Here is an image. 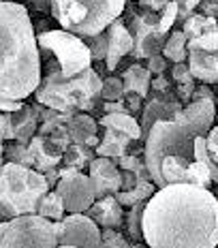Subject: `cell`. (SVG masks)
Wrapping results in <instances>:
<instances>
[{
    "instance_id": "7dc6e473",
    "label": "cell",
    "mask_w": 218,
    "mask_h": 248,
    "mask_svg": "<svg viewBox=\"0 0 218 248\" xmlns=\"http://www.w3.org/2000/svg\"><path fill=\"white\" fill-rule=\"evenodd\" d=\"M199 7H201V15L216 17V13H218V2H216V0H201Z\"/></svg>"
},
{
    "instance_id": "ffe728a7",
    "label": "cell",
    "mask_w": 218,
    "mask_h": 248,
    "mask_svg": "<svg viewBox=\"0 0 218 248\" xmlns=\"http://www.w3.org/2000/svg\"><path fill=\"white\" fill-rule=\"evenodd\" d=\"M96 122H98V128H103V131L118 133V135H124L133 139V141L141 139L139 122L135 120V116H131V113H103Z\"/></svg>"
},
{
    "instance_id": "4dcf8cb0",
    "label": "cell",
    "mask_w": 218,
    "mask_h": 248,
    "mask_svg": "<svg viewBox=\"0 0 218 248\" xmlns=\"http://www.w3.org/2000/svg\"><path fill=\"white\" fill-rule=\"evenodd\" d=\"M36 214L43 216V218H47V220H51V223H58V220L64 218V214H66L64 203H62V197L56 193L54 188H51L43 199H41Z\"/></svg>"
},
{
    "instance_id": "e575fe53",
    "label": "cell",
    "mask_w": 218,
    "mask_h": 248,
    "mask_svg": "<svg viewBox=\"0 0 218 248\" xmlns=\"http://www.w3.org/2000/svg\"><path fill=\"white\" fill-rule=\"evenodd\" d=\"M86 43V47L90 49V58L92 62H103L107 56V37L105 32H98L92 34V37H81Z\"/></svg>"
},
{
    "instance_id": "94428289",
    "label": "cell",
    "mask_w": 218,
    "mask_h": 248,
    "mask_svg": "<svg viewBox=\"0 0 218 248\" xmlns=\"http://www.w3.org/2000/svg\"><path fill=\"white\" fill-rule=\"evenodd\" d=\"M216 248H218V246H216Z\"/></svg>"
},
{
    "instance_id": "f5cc1de1",
    "label": "cell",
    "mask_w": 218,
    "mask_h": 248,
    "mask_svg": "<svg viewBox=\"0 0 218 248\" xmlns=\"http://www.w3.org/2000/svg\"><path fill=\"white\" fill-rule=\"evenodd\" d=\"M98 143H101L98 135H92V137H88V139H86V146H88V148H96Z\"/></svg>"
},
{
    "instance_id": "11a10c76",
    "label": "cell",
    "mask_w": 218,
    "mask_h": 248,
    "mask_svg": "<svg viewBox=\"0 0 218 248\" xmlns=\"http://www.w3.org/2000/svg\"><path fill=\"white\" fill-rule=\"evenodd\" d=\"M54 248H75V246H71V244H58V246H54Z\"/></svg>"
},
{
    "instance_id": "f1b7e54d",
    "label": "cell",
    "mask_w": 218,
    "mask_h": 248,
    "mask_svg": "<svg viewBox=\"0 0 218 248\" xmlns=\"http://www.w3.org/2000/svg\"><path fill=\"white\" fill-rule=\"evenodd\" d=\"M143 208L145 201H139V203L131 205L126 212H124V235L128 237L135 244H141L143 242V233H141V216H143Z\"/></svg>"
},
{
    "instance_id": "f35d334b",
    "label": "cell",
    "mask_w": 218,
    "mask_h": 248,
    "mask_svg": "<svg viewBox=\"0 0 218 248\" xmlns=\"http://www.w3.org/2000/svg\"><path fill=\"white\" fill-rule=\"evenodd\" d=\"M143 66L150 71V75H152V77L165 75V71H167V60H165L163 54H154V56H150V58H145Z\"/></svg>"
},
{
    "instance_id": "484cf974",
    "label": "cell",
    "mask_w": 218,
    "mask_h": 248,
    "mask_svg": "<svg viewBox=\"0 0 218 248\" xmlns=\"http://www.w3.org/2000/svg\"><path fill=\"white\" fill-rule=\"evenodd\" d=\"M92 158H96L94 148H88L86 143H71V146L62 152L60 165L73 167V169H77V171H86L88 165L92 163Z\"/></svg>"
},
{
    "instance_id": "5b68a950",
    "label": "cell",
    "mask_w": 218,
    "mask_h": 248,
    "mask_svg": "<svg viewBox=\"0 0 218 248\" xmlns=\"http://www.w3.org/2000/svg\"><path fill=\"white\" fill-rule=\"evenodd\" d=\"M49 190L45 175L36 169L4 163L0 167V220L36 214L41 199Z\"/></svg>"
},
{
    "instance_id": "d4e9b609",
    "label": "cell",
    "mask_w": 218,
    "mask_h": 248,
    "mask_svg": "<svg viewBox=\"0 0 218 248\" xmlns=\"http://www.w3.org/2000/svg\"><path fill=\"white\" fill-rule=\"evenodd\" d=\"M171 79L175 84V99L180 103H190V96H193V90H195V79L190 75V69L186 62H178V64L171 66Z\"/></svg>"
},
{
    "instance_id": "30bf717a",
    "label": "cell",
    "mask_w": 218,
    "mask_h": 248,
    "mask_svg": "<svg viewBox=\"0 0 218 248\" xmlns=\"http://www.w3.org/2000/svg\"><path fill=\"white\" fill-rule=\"evenodd\" d=\"M186 64L195 81L199 84H218V30L205 32L186 43Z\"/></svg>"
},
{
    "instance_id": "d6a6232c",
    "label": "cell",
    "mask_w": 218,
    "mask_h": 248,
    "mask_svg": "<svg viewBox=\"0 0 218 248\" xmlns=\"http://www.w3.org/2000/svg\"><path fill=\"white\" fill-rule=\"evenodd\" d=\"M2 156L4 163H15V165H24V167H32V158L30 152L26 148V143H17V141H4L2 146Z\"/></svg>"
},
{
    "instance_id": "4316f807",
    "label": "cell",
    "mask_w": 218,
    "mask_h": 248,
    "mask_svg": "<svg viewBox=\"0 0 218 248\" xmlns=\"http://www.w3.org/2000/svg\"><path fill=\"white\" fill-rule=\"evenodd\" d=\"M182 34L186 37V41L190 39H197L205 32H216L218 30V22L216 17H207V15H201V13H193L190 17H186L182 22Z\"/></svg>"
},
{
    "instance_id": "5bb4252c",
    "label": "cell",
    "mask_w": 218,
    "mask_h": 248,
    "mask_svg": "<svg viewBox=\"0 0 218 248\" xmlns=\"http://www.w3.org/2000/svg\"><path fill=\"white\" fill-rule=\"evenodd\" d=\"M184 103H180L175 99L173 92H150L148 99L143 101V107H141V122H139V128H141V139L139 141H145L148 137L150 128L154 126V122L158 120H169L173 113H178Z\"/></svg>"
},
{
    "instance_id": "8992f818",
    "label": "cell",
    "mask_w": 218,
    "mask_h": 248,
    "mask_svg": "<svg viewBox=\"0 0 218 248\" xmlns=\"http://www.w3.org/2000/svg\"><path fill=\"white\" fill-rule=\"evenodd\" d=\"M124 7L126 0H49V15L66 32L92 37L122 17Z\"/></svg>"
},
{
    "instance_id": "3957f363",
    "label": "cell",
    "mask_w": 218,
    "mask_h": 248,
    "mask_svg": "<svg viewBox=\"0 0 218 248\" xmlns=\"http://www.w3.org/2000/svg\"><path fill=\"white\" fill-rule=\"evenodd\" d=\"M216 122V103L199 99L190 101L173 113L169 120H158L150 128L143 141V163L150 180L163 188L160 178V161L165 156H180L195 161V139L205 137Z\"/></svg>"
},
{
    "instance_id": "9a60e30c",
    "label": "cell",
    "mask_w": 218,
    "mask_h": 248,
    "mask_svg": "<svg viewBox=\"0 0 218 248\" xmlns=\"http://www.w3.org/2000/svg\"><path fill=\"white\" fill-rule=\"evenodd\" d=\"M88 178L94 188V197H107V195H116L122 188V178L120 169L111 158L96 156L92 158V163L88 165Z\"/></svg>"
},
{
    "instance_id": "2e32d148",
    "label": "cell",
    "mask_w": 218,
    "mask_h": 248,
    "mask_svg": "<svg viewBox=\"0 0 218 248\" xmlns=\"http://www.w3.org/2000/svg\"><path fill=\"white\" fill-rule=\"evenodd\" d=\"M105 37H107V56H105V60H103V64H105V69L109 73H113V71L122 64V60L126 58V56H131L133 34L128 32L122 17H118L116 22H111L105 28Z\"/></svg>"
},
{
    "instance_id": "44dd1931",
    "label": "cell",
    "mask_w": 218,
    "mask_h": 248,
    "mask_svg": "<svg viewBox=\"0 0 218 248\" xmlns=\"http://www.w3.org/2000/svg\"><path fill=\"white\" fill-rule=\"evenodd\" d=\"M122 86H124V94H137L139 99H148L150 94V81H152V75L145 69L141 62H135V64H128L124 69V73L120 75Z\"/></svg>"
},
{
    "instance_id": "8d00e7d4",
    "label": "cell",
    "mask_w": 218,
    "mask_h": 248,
    "mask_svg": "<svg viewBox=\"0 0 218 248\" xmlns=\"http://www.w3.org/2000/svg\"><path fill=\"white\" fill-rule=\"evenodd\" d=\"M205 154L212 163L218 165V124H214L205 135Z\"/></svg>"
},
{
    "instance_id": "9f6ffc18",
    "label": "cell",
    "mask_w": 218,
    "mask_h": 248,
    "mask_svg": "<svg viewBox=\"0 0 218 248\" xmlns=\"http://www.w3.org/2000/svg\"><path fill=\"white\" fill-rule=\"evenodd\" d=\"M214 103H216V109H218V94H216V101ZM216 120H218V111H216Z\"/></svg>"
},
{
    "instance_id": "1f68e13d",
    "label": "cell",
    "mask_w": 218,
    "mask_h": 248,
    "mask_svg": "<svg viewBox=\"0 0 218 248\" xmlns=\"http://www.w3.org/2000/svg\"><path fill=\"white\" fill-rule=\"evenodd\" d=\"M98 248H145V244H135L120 229H101V244Z\"/></svg>"
},
{
    "instance_id": "ba28073f",
    "label": "cell",
    "mask_w": 218,
    "mask_h": 248,
    "mask_svg": "<svg viewBox=\"0 0 218 248\" xmlns=\"http://www.w3.org/2000/svg\"><path fill=\"white\" fill-rule=\"evenodd\" d=\"M56 227L39 214L15 216L0 223V248H54Z\"/></svg>"
},
{
    "instance_id": "7c38bea8",
    "label": "cell",
    "mask_w": 218,
    "mask_h": 248,
    "mask_svg": "<svg viewBox=\"0 0 218 248\" xmlns=\"http://www.w3.org/2000/svg\"><path fill=\"white\" fill-rule=\"evenodd\" d=\"M54 190L62 197L66 214H86L90 205L96 201L94 188H92V182L86 171H77L60 178Z\"/></svg>"
},
{
    "instance_id": "52a82bcc",
    "label": "cell",
    "mask_w": 218,
    "mask_h": 248,
    "mask_svg": "<svg viewBox=\"0 0 218 248\" xmlns=\"http://www.w3.org/2000/svg\"><path fill=\"white\" fill-rule=\"evenodd\" d=\"M36 45H39L41 56H45V58L51 56L56 60L64 79H73L92 66L90 49L86 47L84 39L62 28L36 32Z\"/></svg>"
},
{
    "instance_id": "c3c4849f",
    "label": "cell",
    "mask_w": 218,
    "mask_h": 248,
    "mask_svg": "<svg viewBox=\"0 0 218 248\" xmlns=\"http://www.w3.org/2000/svg\"><path fill=\"white\" fill-rule=\"evenodd\" d=\"M28 4H24L26 9H32L36 13H49V0H26Z\"/></svg>"
},
{
    "instance_id": "836d02e7",
    "label": "cell",
    "mask_w": 218,
    "mask_h": 248,
    "mask_svg": "<svg viewBox=\"0 0 218 248\" xmlns=\"http://www.w3.org/2000/svg\"><path fill=\"white\" fill-rule=\"evenodd\" d=\"M124 99V86L120 75H109L101 84V101H122Z\"/></svg>"
},
{
    "instance_id": "ac0fdd59",
    "label": "cell",
    "mask_w": 218,
    "mask_h": 248,
    "mask_svg": "<svg viewBox=\"0 0 218 248\" xmlns=\"http://www.w3.org/2000/svg\"><path fill=\"white\" fill-rule=\"evenodd\" d=\"M101 229H122L124 225V208L116 201L113 195L96 199L86 212Z\"/></svg>"
},
{
    "instance_id": "ab89813d",
    "label": "cell",
    "mask_w": 218,
    "mask_h": 248,
    "mask_svg": "<svg viewBox=\"0 0 218 248\" xmlns=\"http://www.w3.org/2000/svg\"><path fill=\"white\" fill-rule=\"evenodd\" d=\"M175 2H178V22H184L186 17H190L195 13L201 0H175Z\"/></svg>"
},
{
    "instance_id": "681fc988",
    "label": "cell",
    "mask_w": 218,
    "mask_h": 248,
    "mask_svg": "<svg viewBox=\"0 0 218 248\" xmlns=\"http://www.w3.org/2000/svg\"><path fill=\"white\" fill-rule=\"evenodd\" d=\"M120 178H122V188H120V190H128V188H133V186L137 184V180H139L133 171H122V169H120Z\"/></svg>"
},
{
    "instance_id": "60d3db41",
    "label": "cell",
    "mask_w": 218,
    "mask_h": 248,
    "mask_svg": "<svg viewBox=\"0 0 218 248\" xmlns=\"http://www.w3.org/2000/svg\"><path fill=\"white\" fill-rule=\"evenodd\" d=\"M13 141V128H11V116L7 111H0V143Z\"/></svg>"
},
{
    "instance_id": "bcb514c9",
    "label": "cell",
    "mask_w": 218,
    "mask_h": 248,
    "mask_svg": "<svg viewBox=\"0 0 218 248\" xmlns=\"http://www.w3.org/2000/svg\"><path fill=\"white\" fill-rule=\"evenodd\" d=\"M124 105H126L128 113L135 116V113H137L143 107V99H139L137 94H124Z\"/></svg>"
},
{
    "instance_id": "9c48e42d",
    "label": "cell",
    "mask_w": 218,
    "mask_h": 248,
    "mask_svg": "<svg viewBox=\"0 0 218 248\" xmlns=\"http://www.w3.org/2000/svg\"><path fill=\"white\" fill-rule=\"evenodd\" d=\"M122 15H124L122 22L126 24L128 32L133 34V51H131L133 58L141 62L154 54H160L169 34H165L158 28V13L124 7Z\"/></svg>"
},
{
    "instance_id": "f546056e",
    "label": "cell",
    "mask_w": 218,
    "mask_h": 248,
    "mask_svg": "<svg viewBox=\"0 0 218 248\" xmlns=\"http://www.w3.org/2000/svg\"><path fill=\"white\" fill-rule=\"evenodd\" d=\"M186 37L182 34V30H171L167 41H165L163 49H160V54L165 56V60L167 62H173V64H178V62H186L188 58V54H186Z\"/></svg>"
},
{
    "instance_id": "7a4b0ae2",
    "label": "cell",
    "mask_w": 218,
    "mask_h": 248,
    "mask_svg": "<svg viewBox=\"0 0 218 248\" xmlns=\"http://www.w3.org/2000/svg\"><path fill=\"white\" fill-rule=\"evenodd\" d=\"M41 54L30 11L17 0L0 2V99L26 101L41 81Z\"/></svg>"
},
{
    "instance_id": "cb8c5ba5",
    "label": "cell",
    "mask_w": 218,
    "mask_h": 248,
    "mask_svg": "<svg viewBox=\"0 0 218 248\" xmlns=\"http://www.w3.org/2000/svg\"><path fill=\"white\" fill-rule=\"evenodd\" d=\"M156 188H158V186L154 184L152 180L139 178L137 184H135L133 188H128V190H118L113 197H116V201L122 205V208H131V205L139 203V201H148L154 193H156Z\"/></svg>"
},
{
    "instance_id": "4fadbf2b",
    "label": "cell",
    "mask_w": 218,
    "mask_h": 248,
    "mask_svg": "<svg viewBox=\"0 0 218 248\" xmlns=\"http://www.w3.org/2000/svg\"><path fill=\"white\" fill-rule=\"evenodd\" d=\"M160 178L167 184H193L210 188L212 178L207 167L201 161H186L180 156H165L160 161Z\"/></svg>"
},
{
    "instance_id": "74e56055",
    "label": "cell",
    "mask_w": 218,
    "mask_h": 248,
    "mask_svg": "<svg viewBox=\"0 0 218 248\" xmlns=\"http://www.w3.org/2000/svg\"><path fill=\"white\" fill-rule=\"evenodd\" d=\"M47 137H49V141L54 143V146L58 148V150H60V152H64V150H66V148H69L71 143H73V141H71L69 131H66V124H62V126H58V128H56V131H51Z\"/></svg>"
},
{
    "instance_id": "6f0895ef",
    "label": "cell",
    "mask_w": 218,
    "mask_h": 248,
    "mask_svg": "<svg viewBox=\"0 0 218 248\" xmlns=\"http://www.w3.org/2000/svg\"><path fill=\"white\" fill-rule=\"evenodd\" d=\"M216 22H218V13H216Z\"/></svg>"
},
{
    "instance_id": "7bdbcfd3",
    "label": "cell",
    "mask_w": 218,
    "mask_h": 248,
    "mask_svg": "<svg viewBox=\"0 0 218 248\" xmlns=\"http://www.w3.org/2000/svg\"><path fill=\"white\" fill-rule=\"evenodd\" d=\"M101 109L103 113H128L126 105H124V99L122 101H101Z\"/></svg>"
},
{
    "instance_id": "8fae6325",
    "label": "cell",
    "mask_w": 218,
    "mask_h": 248,
    "mask_svg": "<svg viewBox=\"0 0 218 248\" xmlns=\"http://www.w3.org/2000/svg\"><path fill=\"white\" fill-rule=\"evenodd\" d=\"M58 244H71L75 248H98L101 227L88 214H64V218L54 223Z\"/></svg>"
},
{
    "instance_id": "277c9868",
    "label": "cell",
    "mask_w": 218,
    "mask_h": 248,
    "mask_svg": "<svg viewBox=\"0 0 218 248\" xmlns=\"http://www.w3.org/2000/svg\"><path fill=\"white\" fill-rule=\"evenodd\" d=\"M101 84L103 77L98 75L94 66L86 69L73 79H64L60 66L51 58V62H47L45 75H41L32 99L43 107H51L58 111H84L92 116V111L101 107Z\"/></svg>"
},
{
    "instance_id": "603a6c76",
    "label": "cell",
    "mask_w": 218,
    "mask_h": 248,
    "mask_svg": "<svg viewBox=\"0 0 218 248\" xmlns=\"http://www.w3.org/2000/svg\"><path fill=\"white\" fill-rule=\"evenodd\" d=\"M66 131H69L73 143H86L88 137L98 135V122L90 113L77 111V113H73L71 120L66 122Z\"/></svg>"
},
{
    "instance_id": "f907efd6",
    "label": "cell",
    "mask_w": 218,
    "mask_h": 248,
    "mask_svg": "<svg viewBox=\"0 0 218 248\" xmlns=\"http://www.w3.org/2000/svg\"><path fill=\"white\" fill-rule=\"evenodd\" d=\"M22 105H24V101H4V99H0V111L13 113V111H17Z\"/></svg>"
},
{
    "instance_id": "db71d44e",
    "label": "cell",
    "mask_w": 218,
    "mask_h": 248,
    "mask_svg": "<svg viewBox=\"0 0 218 248\" xmlns=\"http://www.w3.org/2000/svg\"><path fill=\"white\" fill-rule=\"evenodd\" d=\"M2 146H4V143H0V167L4 165V156H2V150H4V148H2Z\"/></svg>"
},
{
    "instance_id": "7402d4cb",
    "label": "cell",
    "mask_w": 218,
    "mask_h": 248,
    "mask_svg": "<svg viewBox=\"0 0 218 248\" xmlns=\"http://www.w3.org/2000/svg\"><path fill=\"white\" fill-rule=\"evenodd\" d=\"M133 139L124 137V135H118V133H111V131H103V139L101 143L94 148L96 156H105V158H116L124 156V154H131V146H133Z\"/></svg>"
},
{
    "instance_id": "b9f144b4",
    "label": "cell",
    "mask_w": 218,
    "mask_h": 248,
    "mask_svg": "<svg viewBox=\"0 0 218 248\" xmlns=\"http://www.w3.org/2000/svg\"><path fill=\"white\" fill-rule=\"evenodd\" d=\"M199 99H207V101H216V94L214 90H212L207 84H199L195 86L193 90V96H190V101H199Z\"/></svg>"
},
{
    "instance_id": "e0dca14e",
    "label": "cell",
    "mask_w": 218,
    "mask_h": 248,
    "mask_svg": "<svg viewBox=\"0 0 218 248\" xmlns=\"http://www.w3.org/2000/svg\"><path fill=\"white\" fill-rule=\"evenodd\" d=\"M26 148H28L30 158H32V169H36L39 173H45V171H49V169L60 167L62 152L49 141V137L34 135L26 143Z\"/></svg>"
},
{
    "instance_id": "6da1fadb",
    "label": "cell",
    "mask_w": 218,
    "mask_h": 248,
    "mask_svg": "<svg viewBox=\"0 0 218 248\" xmlns=\"http://www.w3.org/2000/svg\"><path fill=\"white\" fill-rule=\"evenodd\" d=\"M148 248H216L218 197L193 184H167L145 201L141 216Z\"/></svg>"
},
{
    "instance_id": "83f0119b",
    "label": "cell",
    "mask_w": 218,
    "mask_h": 248,
    "mask_svg": "<svg viewBox=\"0 0 218 248\" xmlns=\"http://www.w3.org/2000/svg\"><path fill=\"white\" fill-rule=\"evenodd\" d=\"M73 113L77 111H58V109H51V107H43L39 103V128H36V135L47 137L51 131H56L58 126L69 122Z\"/></svg>"
},
{
    "instance_id": "f6af8a7d",
    "label": "cell",
    "mask_w": 218,
    "mask_h": 248,
    "mask_svg": "<svg viewBox=\"0 0 218 248\" xmlns=\"http://www.w3.org/2000/svg\"><path fill=\"white\" fill-rule=\"evenodd\" d=\"M171 90V81L165 75H156L150 81V92H169Z\"/></svg>"
},
{
    "instance_id": "680465c9",
    "label": "cell",
    "mask_w": 218,
    "mask_h": 248,
    "mask_svg": "<svg viewBox=\"0 0 218 248\" xmlns=\"http://www.w3.org/2000/svg\"><path fill=\"white\" fill-rule=\"evenodd\" d=\"M0 2H2V0H0Z\"/></svg>"
},
{
    "instance_id": "d590c367",
    "label": "cell",
    "mask_w": 218,
    "mask_h": 248,
    "mask_svg": "<svg viewBox=\"0 0 218 248\" xmlns=\"http://www.w3.org/2000/svg\"><path fill=\"white\" fill-rule=\"evenodd\" d=\"M175 22H178V2L169 0L163 11L158 13V28L163 30L165 34H169V30H173Z\"/></svg>"
},
{
    "instance_id": "91938a15",
    "label": "cell",
    "mask_w": 218,
    "mask_h": 248,
    "mask_svg": "<svg viewBox=\"0 0 218 248\" xmlns=\"http://www.w3.org/2000/svg\"><path fill=\"white\" fill-rule=\"evenodd\" d=\"M216 2H218V0H216Z\"/></svg>"
},
{
    "instance_id": "d6986e66",
    "label": "cell",
    "mask_w": 218,
    "mask_h": 248,
    "mask_svg": "<svg viewBox=\"0 0 218 248\" xmlns=\"http://www.w3.org/2000/svg\"><path fill=\"white\" fill-rule=\"evenodd\" d=\"M9 116H11L13 141L28 143L36 135V128H39V103L32 101L28 105L24 103L17 111L9 113Z\"/></svg>"
},
{
    "instance_id": "ee69618b",
    "label": "cell",
    "mask_w": 218,
    "mask_h": 248,
    "mask_svg": "<svg viewBox=\"0 0 218 248\" xmlns=\"http://www.w3.org/2000/svg\"><path fill=\"white\" fill-rule=\"evenodd\" d=\"M167 2L169 0H137L139 9H143V11H152V13H160Z\"/></svg>"
},
{
    "instance_id": "816d5d0a",
    "label": "cell",
    "mask_w": 218,
    "mask_h": 248,
    "mask_svg": "<svg viewBox=\"0 0 218 248\" xmlns=\"http://www.w3.org/2000/svg\"><path fill=\"white\" fill-rule=\"evenodd\" d=\"M45 180H47V184H49V188H56V184H58V180H60V175H58V167L56 169H49V171H45Z\"/></svg>"
}]
</instances>
